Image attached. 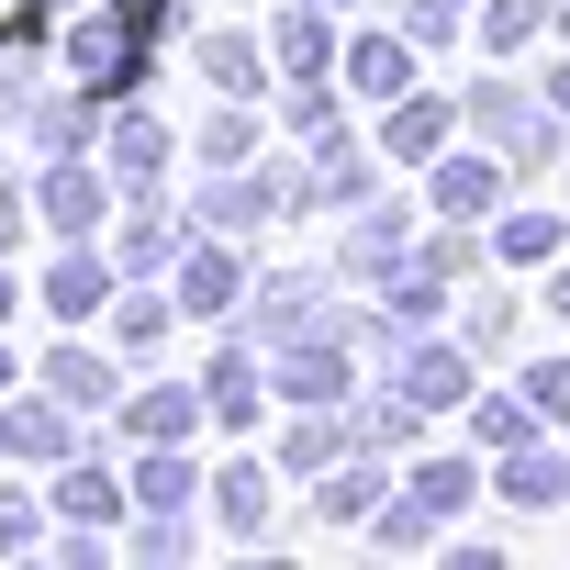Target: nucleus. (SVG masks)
I'll list each match as a JSON object with an SVG mask.
<instances>
[{"mask_svg": "<svg viewBox=\"0 0 570 570\" xmlns=\"http://www.w3.org/2000/svg\"><path fill=\"white\" fill-rule=\"evenodd\" d=\"M279 381H292V403H325V392H336V358H325V347H292Z\"/></svg>", "mask_w": 570, "mask_h": 570, "instance_id": "nucleus-15", "label": "nucleus"}, {"mask_svg": "<svg viewBox=\"0 0 570 570\" xmlns=\"http://www.w3.org/2000/svg\"><path fill=\"white\" fill-rule=\"evenodd\" d=\"M135 503L179 514V503H190V459H179V448H146V470H135Z\"/></svg>", "mask_w": 570, "mask_h": 570, "instance_id": "nucleus-8", "label": "nucleus"}, {"mask_svg": "<svg viewBox=\"0 0 570 570\" xmlns=\"http://www.w3.org/2000/svg\"><path fill=\"white\" fill-rule=\"evenodd\" d=\"M0 314H12V279H0Z\"/></svg>", "mask_w": 570, "mask_h": 570, "instance_id": "nucleus-27", "label": "nucleus"}, {"mask_svg": "<svg viewBox=\"0 0 570 570\" xmlns=\"http://www.w3.org/2000/svg\"><path fill=\"white\" fill-rule=\"evenodd\" d=\"M12 235H23V202H12V190H0V246H12Z\"/></svg>", "mask_w": 570, "mask_h": 570, "instance_id": "nucleus-25", "label": "nucleus"}, {"mask_svg": "<svg viewBox=\"0 0 570 570\" xmlns=\"http://www.w3.org/2000/svg\"><path fill=\"white\" fill-rule=\"evenodd\" d=\"M202 157H213V168H235V157H246V112H213V135H202Z\"/></svg>", "mask_w": 570, "mask_h": 570, "instance_id": "nucleus-20", "label": "nucleus"}, {"mask_svg": "<svg viewBox=\"0 0 570 570\" xmlns=\"http://www.w3.org/2000/svg\"><path fill=\"white\" fill-rule=\"evenodd\" d=\"M35 213H46V224H57V235H90V224H101V179H90V168H68V157H57V168H46V179H35Z\"/></svg>", "mask_w": 570, "mask_h": 570, "instance_id": "nucleus-2", "label": "nucleus"}, {"mask_svg": "<svg viewBox=\"0 0 570 570\" xmlns=\"http://www.w3.org/2000/svg\"><path fill=\"white\" fill-rule=\"evenodd\" d=\"M202 403H213L224 425H246V414H257V370H246V358H224V370L202 381Z\"/></svg>", "mask_w": 570, "mask_h": 570, "instance_id": "nucleus-12", "label": "nucleus"}, {"mask_svg": "<svg viewBox=\"0 0 570 570\" xmlns=\"http://www.w3.org/2000/svg\"><path fill=\"white\" fill-rule=\"evenodd\" d=\"M46 392H57L68 414H90V403H112L124 381H112V358H90V347H57V358H46Z\"/></svg>", "mask_w": 570, "mask_h": 570, "instance_id": "nucleus-4", "label": "nucleus"}, {"mask_svg": "<svg viewBox=\"0 0 570 570\" xmlns=\"http://www.w3.org/2000/svg\"><path fill=\"white\" fill-rule=\"evenodd\" d=\"M35 12H46V0H0V46H23V35H35Z\"/></svg>", "mask_w": 570, "mask_h": 570, "instance_id": "nucleus-23", "label": "nucleus"}, {"mask_svg": "<svg viewBox=\"0 0 570 570\" xmlns=\"http://www.w3.org/2000/svg\"><path fill=\"white\" fill-rule=\"evenodd\" d=\"M325 57H336V35H325L314 12H292V23H279V68H292V79H325Z\"/></svg>", "mask_w": 570, "mask_h": 570, "instance_id": "nucleus-10", "label": "nucleus"}, {"mask_svg": "<svg viewBox=\"0 0 570 570\" xmlns=\"http://www.w3.org/2000/svg\"><path fill=\"white\" fill-rule=\"evenodd\" d=\"M35 537V492H0V548H23Z\"/></svg>", "mask_w": 570, "mask_h": 570, "instance_id": "nucleus-22", "label": "nucleus"}, {"mask_svg": "<svg viewBox=\"0 0 570 570\" xmlns=\"http://www.w3.org/2000/svg\"><path fill=\"white\" fill-rule=\"evenodd\" d=\"M202 414H213L202 392H179V381H157V392H135V403H124V436H135V448H179V436H190Z\"/></svg>", "mask_w": 570, "mask_h": 570, "instance_id": "nucleus-1", "label": "nucleus"}, {"mask_svg": "<svg viewBox=\"0 0 570 570\" xmlns=\"http://www.w3.org/2000/svg\"><path fill=\"white\" fill-rule=\"evenodd\" d=\"M112 168H124V179L157 168V112H124V124H112Z\"/></svg>", "mask_w": 570, "mask_h": 570, "instance_id": "nucleus-13", "label": "nucleus"}, {"mask_svg": "<svg viewBox=\"0 0 570 570\" xmlns=\"http://www.w3.org/2000/svg\"><path fill=\"white\" fill-rule=\"evenodd\" d=\"M112 503H124V481H112V470H57V514H79V525H101Z\"/></svg>", "mask_w": 570, "mask_h": 570, "instance_id": "nucleus-9", "label": "nucleus"}, {"mask_svg": "<svg viewBox=\"0 0 570 570\" xmlns=\"http://www.w3.org/2000/svg\"><path fill=\"white\" fill-rule=\"evenodd\" d=\"M235 292H246V268H235L224 246H202V257L179 268V314H202V325H213V314H235Z\"/></svg>", "mask_w": 570, "mask_h": 570, "instance_id": "nucleus-3", "label": "nucleus"}, {"mask_svg": "<svg viewBox=\"0 0 570 570\" xmlns=\"http://www.w3.org/2000/svg\"><path fill=\"white\" fill-rule=\"evenodd\" d=\"M403 392H414V403H459V358H414Z\"/></svg>", "mask_w": 570, "mask_h": 570, "instance_id": "nucleus-19", "label": "nucleus"}, {"mask_svg": "<svg viewBox=\"0 0 570 570\" xmlns=\"http://www.w3.org/2000/svg\"><path fill=\"white\" fill-rule=\"evenodd\" d=\"M202 213H213V224H257L268 190H257V179H224V190H202Z\"/></svg>", "mask_w": 570, "mask_h": 570, "instance_id": "nucleus-18", "label": "nucleus"}, {"mask_svg": "<svg viewBox=\"0 0 570 570\" xmlns=\"http://www.w3.org/2000/svg\"><path fill=\"white\" fill-rule=\"evenodd\" d=\"M525 392H537V403H548V414H570V370H537V381H525Z\"/></svg>", "mask_w": 570, "mask_h": 570, "instance_id": "nucleus-24", "label": "nucleus"}, {"mask_svg": "<svg viewBox=\"0 0 570 570\" xmlns=\"http://www.w3.org/2000/svg\"><path fill=\"white\" fill-rule=\"evenodd\" d=\"M559 314H570V268H559Z\"/></svg>", "mask_w": 570, "mask_h": 570, "instance_id": "nucleus-26", "label": "nucleus"}, {"mask_svg": "<svg viewBox=\"0 0 570 570\" xmlns=\"http://www.w3.org/2000/svg\"><path fill=\"white\" fill-rule=\"evenodd\" d=\"M0 392H12V358H0Z\"/></svg>", "mask_w": 570, "mask_h": 570, "instance_id": "nucleus-28", "label": "nucleus"}, {"mask_svg": "<svg viewBox=\"0 0 570 570\" xmlns=\"http://www.w3.org/2000/svg\"><path fill=\"white\" fill-rule=\"evenodd\" d=\"M436 202H448V213H481V202H492V168H470V157L436 168Z\"/></svg>", "mask_w": 570, "mask_h": 570, "instance_id": "nucleus-17", "label": "nucleus"}, {"mask_svg": "<svg viewBox=\"0 0 570 570\" xmlns=\"http://www.w3.org/2000/svg\"><path fill=\"white\" fill-rule=\"evenodd\" d=\"M347 68H358V90H381V101H392V90H403V46H381V35H370V46H358V57H347Z\"/></svg>", "mask_w": 570, "mask_h": 570, "instance_id": "nucleus-16", "label": "nucleus"}, {"mask_svg": "<svg viewBox=\"0 0 570 570\" xmlns=\"http://www.w3.org/2000/svg\"><path fill=\"white\" fill-rule=\"evenodd\" d=\"M168 246H179V224H168L157 202H135V213H124V268H157Z\"/></svg>", "mask_w": 570, "mask_h": 570, "instance_id": "nucleus-11", "label": "nucleus"}, {"mask_svg": "<svg viewBox=\"0 0 570 570\" xmlns=\"http://www.w3.org/2000/svg\"><path fill=\"white\" fill-rule=\"evenodd\" d=\"M101 303H112V268H101V257H57V268H46V314L79 325V314H101Z\"/></svg>", "mask_w": 570, "mask_h": 570, "instance_id": "nucleus-5", "label": "nucleus"}, {"mask_svg": "<svg viewBox=\"0 0 570 570\" xmlns=\"http://www.w3.org/2000/svg\"><path fill=\"white\" fill-rule=\"evenodd\" d=\"M257 514H268V470H224V525L246 537Z\"/></svg>", "mask_w": 570, "mask_h": 570, "instance_id": "nucleus-14", "label": "nucleus"}, {"mask_svg": "<svg viewBox=\"0 0 570 570\" xmlns=\"http://www.w3.org/2000/svg\"><path fill=\"white\" fill-rule=\"evenodd\" d=\"M503 492H514V503H548V492H559V459H514V481H503Z\"/></svg>", "mask_w": 570, "mask_h": 570, "instance_id": "nucleus-21", "label": "nucleus"}, {"mask_svg": "<svg viewBox=\"0 0 570 570\" xmlns=\"http://www.w3.org/2000/svg\"><path fill=\"white\" fill-rule=\"evenodd\" d=\"M381 146H392V157H436V146H448V112H436V101H392Z\"/></svg>", "mask_w": 570, "mask_h": 570, "instance_id": "nucleus-7", "label": "nucleus"}, {"mask_svg": "<svg viewBox=\"0 0 570 570\" xmlns=\"http://www.w3.org/2000/svg\"><path fill=\"white\" fill-rule=\"evenodd\" d=\"M0 448L12 459H68V403H12L0 414Z\"/></svg>", "mask_w": 570, "mask_h": 570, "instance_id": "nucleus-6", "label": "nucleus"}]
</instances>
